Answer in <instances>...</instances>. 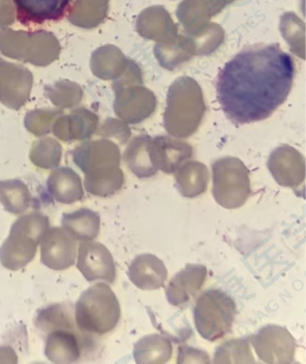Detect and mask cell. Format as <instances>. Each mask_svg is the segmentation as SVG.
I'll return each mask as SVG.
<instances>
[{
  "instance_id": "obj_17",
  "label": "cell",
  "mask_w": 306,
  "mask_h": 364,
  "mask_svg": "<svg viewBox=\"0 0 306 364\" xmlns=\"http://www.w3.org/2000/svg\"><path fill=\"white\" fill-rule=\"evenodd\" d=\"M214 363H255L248 339H230L216 349Z\"/></svg>"
},
{
  "instance_id": "obj_14",
  "label": "cell",
  "mask_w": 306,
  "mask_h": 364,
  "mask_svg": "<svg viewBox=\"0 0 306 364\" xmlns=\"http://www.w3.org/2000/svg\"><path fill=\"white\" fill-rule=\"evenodd\" d=\"M173 355V345L167 336L151 334L144 336L134 346L133 357L139 364L167 363Z\"/></svg>"
},
{
  "instance_id": "obj_7",
  "label": "cell",
  "mask_w": 306,
  "mask_h": 364,
  "mask_svg": "<svg viewBox=\"0 0 306 364\" xmlns=\"http://www.w3.org/2000/svg\"><path fill=\"white\" fill-rule=\"evenodd\" d=\"M77 267L88 282L105 281L112 284L116 278L113 257L104 245L95 240H83L78 250Z\"/></svg>"
},
{
  "instance_id": "obj_2",
  "label": "cell",
  "mask_w": 306,
  "mask_h": 364,
  "mask_svg": "<svg viewBox=\"0 0 306 364\" xmlns=\"http://www.w3.org/2000/svg\"><path fill=\"white\" fill-rule=\"evenodd\" d=\"M120 305L115 291L105 283L89 287L78 298L75 306V323L79 331L105 335L118 325Z\"/></svg>"
},
{
  "instance_id": "obj_5",
  "label": "cell",
  "mask_w": 306,
  "mask_h": 364,
  "mask_svg": "<svg viewBox=\"0 0 306 364\" xmlns=\"http://www.w3.org/2000/svg\"><path fill=\"white\" fill-rule=\"evenodd\" d=\"M250 343L260 360L269 364H288L293 362L295 341L287 328L267 325L250 338Z\"/></svg>"
},
{
  "instance_id": "obj_13",
  "label": "cell",
  "mask_w": 306,
  "mask_h": 364,
  "mask_svg": "<svg viewBox=\"0 0 306 364\" xmlns=\"http://www.w3.org/2000/svg\"><path fill=\"white\" fill-rule=\"evenodd\" d=\"M63 228L75 240H92L99 235L101 219L98 213L89 208L65 213L61 220Z\"/></svg>"
},
{
  "instance_id": "obj_12",
  "label": "cell",
  "mask_w": 306,
  "mask_h": 364,
  "mask_svg": "<svg viewBox=\"0 0 306 364\" xmlns=\"http://www.w3.org/2000/svg\"><path fill=\"white\" fill-rule=\"evenodd\" d=\"M213 196L216 203L226 209H236L246 203L250 196L248 178L241 173H216Z\"/></svg>"
},
{
  "instance_id": "obj_1",
  "label": "cell",
  "mask_w": 306,
  "mask_h": 364,
  "mask_svg": "<svg viewBox=\"0 0 306 364\" xmlns=\"http://www.w3.org/2000/svg\"><path fill=\"white\" fill-rule=\"evenodd\" d=\"M295 74L293 57L278 44L246 48L220 70L216 84L218 101L236 124L261 122L287 99Z\"/></svg>"
},
{
  "instance_id": "obj_11",
  "label": "cell",
  "mask_w": 306,
  "mask_h": 364,
  "mask_svg": "<svg viewBox=\"0 0 306 364\" xmlns=\"http://www.w3.org/2000/svg\"><path fill=\"white\" fill-rule=\"evenodd\" d=\"M82 346L80 336L75 331V325L49 331L44 353L54 363H73L80 359Z\"/></svg>"
},
{
  "instance_id": "obj_9",
  "label": "cell",
  "mask_w": 306,
  "mask_h": 364,
  "mask_svg": "<svg viewBox=\"0 0 306 364\" xmlns=\"http://www.w3.org/2000/svg\"><path fill=\"white\" fill-rule=\"evenodd\" d=\"M207 274L205 266L187 264L168 284L166 294L169 304L176 307L186 304L204 286Z\"/></svg>"
},
{
  "instance_id": "obj_10",
  "label": "cell",
  "mask_w": 306,
  "mask_h": 364,
  "mask_svg": "<svg viewBox=\"0 0 306 364\" xmlns=\"http://www.w3.org/2000/svg\"><path fill=\"white\" fill-rule=\"evenodd\" d=\"M130 282L140 290L160 289L167 280L168 271L159 257L145 253L137 256L129 267Z\"/></svg>"
},
{
  "instance_id": "obj_18",
  "label": "cell",
  "mask_w": 306,
  "mask_h": 364,
  "mask_svg": "<svg viewBox=\"0 0 306 364\" xmlns=\"http://www.w3.org/2000/svg\"><path fill=\"white\" fill-rule=\"evenodd\" d=\"M178 363H211L207 353L201 350L182 348L179 350Z\"/></svg>"
},
{
  "instance_id": "obj_3",
  "label": "cell",
  "mask_w": 306,
  "mask_h": 364,
  "mask_svg": "<svg viewBox=\"0 0 306 364\" xmlns=\"http://www.w3.org/2000/svg\"><path fill=\"white\" fill-rule=\"evenodd\" d=\"M50 228L49 218L39 212L20 216L10 229L8 238L0 247V262L16 271L32 262L38 245Z\"/></svg>"
},
{
  "instance_id": "obj_4",
  "label": "cell",
  "mask_w": 306,
  "mask_h": 364,
  "mask_svg": "<svg viewBox=\"0 0 306 364\" xmlns=\"http://www.w3.org/2000/svg\"><path fill=\"white\" fill-rule=\"evenodd\" d=\"M236 314V301L228 294L219 289H209L196 302V329L201 338L216 341L231 331Z\"/></svg>"
},
{
  "instance_id": "obj_15",
  "label": "cell",
  "mask_w": 306,
  "mask_h": 364,
  "mask_svg": "<svg viewBox=\"0 0 306 364\" xmlns=\"http://www.w3.org/2000/svg\"><path fill=\"white\" fill-rule=\"evenodd\" d=\"M49 191L58 203L71 205L83 198L81 182L72 173H58L49 181Z\"/></svg>"
},
{
  "instance_id": "obj_6",
  "label": "cell",
  "mask_w": 306,
  "mask_h": 364,
  "mask_svg": "<svg viewBox=\"0 0 306 364\" xmlns=\"http://www.w3.org/2000/svg\"><path fill=\"white\" fill-rule=\"evenodd\" d=\"M77 0H12L16 20L29 29L63 21L70 15Z\"/></svg>"
},
{
  "instance_id": "obj_8",
  "label": "cell",
  "mask_w": 306,
  "mask_h": 364,
  "mask_svg": "<svg viewBox=\"0 0 306 364\" xmlns=\"http://www.w3.org/2000/svg\"><path fill=\"white\" fill-rule=\"evenodd\" d=\"M41 261L55 271L70 269L77 259V242L63 228H51L41 240Z\"/></svg>"
},
{
  "instance_id": "obj_16",
  "label": "cell",
  "mask_w": 306,
  "mask_h": 364,
  "mask_svg": "<svg viewBox=\"0 0 306 364\" xmlns=\"http://www.w3.org/2000/svg\"><path fill=\"white\" fill-rule=\"evenodd\" d=\"M0 204L6 211L21 215L30 207V191L20 181L0 182Z\"/></svg>"
}]
</instances>
